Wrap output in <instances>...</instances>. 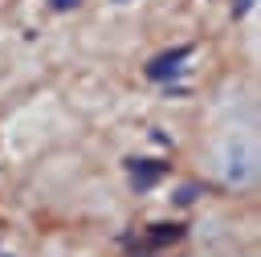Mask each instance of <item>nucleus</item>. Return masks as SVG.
I'll list each match as a JSON object with an SVG mask.
<instances>
[{"instance_id":"f03ea898","label":"nucleus","mask_w":261,"mask_h":257,"mask_svg":"<svg viewBox=\"0 0 261 257\" xmlns=\"http://www.w3.org/2000/svg\"><path fill=\"white\" fill-rule=\"evenodd\" d=\"M228 257H253V253H228Z\"/></svg>"},{"instance_id":"f257e3e1","label":"nucleus","mask_w":261,"mask_h":257,"mask_svg":"<svg viewBox=\"0 0 261 257\" xmlns=\"http://www.w3.org/2000/svg\"><path fill=\"white\" fill-rule=\"evenodd\" d=\"M257 163L261 151H257L253 122L228 118L224 126H212L200 143V175L228 196H245L257 188V171H261Z\"/></svg>"}]
</instances>
